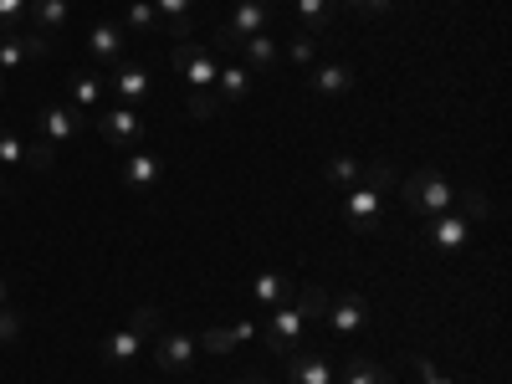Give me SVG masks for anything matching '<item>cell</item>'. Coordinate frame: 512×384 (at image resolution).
I'll return each mask as SVG.
<instances>
[{
	"instance_id": "6da1fadb",
	"label": "cell",
	"mask_w": 512,
	"mask_h": 384,
	"mask_svg": "<svg viewBox=\"0 0 512 384\" xmlns=\"http://www.w3.org/2000/svg\"><path fill=\"white\" fill-rule=\"evenodd\" d=\"M154 333H164V308L139 303L134 313H128V323H123V328H113V333L103 338V344H98V354H103V364H134Z\"/></svg>"
},
{
	"instance_id": "7a4b0ae2",
	"label": "cell",
	"mask_w": 512,
	"mask_h": 384,
	"mask_svg": "<svg viewBox=\"0 0 512 384\" xmlns=\"http://www.w3.org/2000/svg\"><path fill=\"white\" fill-rule=\"evenodd\" d=\"M308 323H313V313H308L303 303H292V308L282 303V308H267L262 318H256V338H262V349H267L272 359H287V354L303 349Z\"/></svg>"
},
{
	"instance_id": "3957f363",
	"label": "cell",
	"mask_w": 512,
	"mask_h": 384,
	"mask_svg": "<svg viewBox=\"0 0 512 384\" xmlns=\"http://www.w3.org/2000/svg\"><path fill=\"white\" fill-rule=\"evenodd\" d=\"M400 205L410 210V216H446V210L456 205V190L446 185V175L436 164H425L420 175H410L400 185Z\"/></svg>"
},
{
	"instance_id": "277c9868",
	"label": "cell",
	"mask_w": 512,
	"mask_h": 384,
	"mask_svg": "<svg viewBox=\"0 0 512 384\" xmlns=\"http://www.w3.org/2000/svg\"><path fill=\"white\" fill-rule=\"evenodd\" d=\"M175 67H180V77L190 82V93H216V72H221V62H216V52L205 47V36L195 41H175Z\"/></svg>"
},
{
	"instance_id": "5b68a950",
	"label": "cell",
	"mask_w": 512,
	"mask_h": 384,
	"mask_svg": "<svg viewBox=\"0 0 512 384\" xmlns=\"http://www.w3.org/2000/svg\"><path fill=\"white\" fill-rule=\"evenodd\" d=\"M272 26H277L272 0H236V11H231V21L221 31L231 36V47H241V41H251V36H267Z\"/></svg>"
},
{
	"instance_id": "8992f818",
	"label": "cell",
	"mask_w": 512,
	"mask_h": 384,
	"mask_svg": "<svg viewBox=\"0 0 512 384\" xmlns=\"http://www.w3.org/2000/svg\"><path fill=\"white\" fill-rule=\"evenodd\" d=\"M98 134L113 144V149H139L144 144V113L139 108H98Z\"/></svg>"
},
{
	"instance_id": "52a82bcc",
	"label": "cell",
	"mask_w": 512,
	"mask_h": 384,
	"mask_svg": "<svg viewBox=\"0 0 512 384\" xmlns=\"http://www.w3.org/2000/svg\"><path fill=\"white\" fill-rule=\"evenodd\" d=\"M195 354H200V338H195V333H180V328L159 333V344H154V364H159L164 374H185V369L195 364Z\"/></svg>"
},
{
	"instance_id": "ba28073f",
	"label": "cell",
	"mask_w": 512,
	"mask_h": 384,
	"mask_svg": "<svg viewBox=\"0 0 512 384\" xmlns=\"http://www.w3.org/2000/svg\"><path fill=\"white\" fill-rule=\"evenodd\" d=\"M472 226H477V216H466V210H446V216H431V226H425V241H431L436 251H461L466 246V236H472Z\"/></svg>"
},
{
	"instance_id": "9c48e42d",
	"label": "cell",
	"mask_w": 512,
	"mask_h": 384,
	"mask_svg": "<svg viewBox=\"0 0 512 384\" xmlns=\"http://www.w3.org/2000/svg\"><path fill=\"white\" fill-rule=\"evenodd\" d=\"M82 123H88V113H77V108H62V103H47V108H36V128H41V139H52L57 149L72 144L82 134Z\"/></svg>"
},
{
	"instance_id": "30bf717a",
	"label": "cell",
	"mask_w": 512,
	"mask_h": 384,
	"mask_svg": "<svg viewBox=\"0 0 512 384\" xmlns=\"http://www.w3.org/2000/svg\"><path fill=\"white\" fill-rule=\"evenodd\" d=\"M379 205H384V190H374L364 180L344 190V216L354 231H379Z\"/></svg>"
},
{
	"instance_id": "8fae6325",
	"label": "cell",
	"mask_w": 512,
	"mask_h": 384,
	"mask_svg": "<svg viewBox=\"0 0 512 384\" xmlns=\"http://www.w3.org/2000/svg\"><path fill=\"white\" fill-rule=\"evenodd\" d=\"M41 57H52V41H47V36H31V31L0 36V72H16V67L41 62Z\"/></svg>"
},
{
	"instance_id": "7c38bea8",
	"label": "cell",
	"mask_w": 512,
	"mask_h": 384,
	"mask_svg": "<svg viewBox=\"0 0 512 384\" xmlns=\"http://www.w3.org/2000/svg\"><path fill=\"white\" fill-rule=\"evenodd\" d=\"M251 88H256V72H251L246 62H226V67L216 72V98H221V113L241 108V103L251 98Z\"/></svg>"
},
{
	"instance_id": "4fadbf2b",
	"label": "cell",
	"mask_w": 512,
	"mask_h": 384,
	"mask_svg": "<svg viewBox=\"0 0 512 384\" xmlns=\"http://www.w3.org/2000/svg\"><path fill=\"white\" fill-rule=\"evenodd\" d=\"M103 93H108V72H98V67H82V72L67 77V98H72L77 113H98Z\"/></svg>"
},
{
	"instance_id": "5bb4252c",
	"label": "cell",
	"mask_w": 512,
	"mask_h": 384,
	"mask_svg": "<svg viewBox=\"0 0 512 384\" xmlns=\"http://www.w3.org/2000/svg\"><path fill=\"white\" fill-rule=\"evenodd\" d=\"M108 82H113V98H118L123 108H144V98H149V67L118 62V67L108 72Z\"/></svg>"
},
{
	"instance_id": "9a60e30c",
	"label": "cell",
	"mask_w": 512,
	"mask_h": 384,
	"mask_svg": "<svg viewBox=\"0 0 512 384\" xmlns=\"http://www.w3.org/2000/svg\"><path fill=\"white\" fill-rule=\"evenodd\" d=\"M323 318H328V328H333L338 338H349V333H364V328H369V303H364L359 292H344L338 303H328Z\"/></svg>"
},
{
	"instance_id": "2e32d148",
	"label": "cell",
	"mask_w": 512,
	"mask_h": 384,
	"mask_svg": "<svg viewBox=\"0 0 512 384\" xmlns=\"http://www.w3.org/2000/svg\"><path fill=\"white\" fill-rule=\"evenodd\" d=\"M159 175H164V159H159V154H149V149H128V159H123V190L144 195V190L159 185Z\"/></svg>"
},
{
	"instance_id": "e0dca14e",
	"label": "cell",
	"mask_w": 512,
	"mask_h": 384,
	"mask_svg": "<svg viewBox=\"0 0 512 384\" xmlns=\"http://www.w3.org/2000/svg\"><path fill=\"white\" fill-rule=\"evenodd\" d=\"M88 57H93L98 72H113V67L123 62V31H118L113 21H98V26L88 31Z\"/></svg>"
},
{
	"instance_id": "ac0fdd59",
	"label": "cell",
	"mask_w": 512,
	"mask_h": 384,
	"mask_svg": "<svg viewBox=\"0 0 512 384\" xmlns=\"http://www.w3.org/2000/svg\"><path fill=\"white\" fill-rule=\"evenodd\" d=\"M287 379H292V384H338V369H333L328 354L297 349V354H287Z\"/></svg>"
},
{
	"instance_id": "d6986e66",
	"label": "cell",
	"mask_w": 512,
	"mask_h": 384,
	"mask_svg": "<svg viewBox=\"0 0 512 384\" xmlns=\"http://www.w3.org/2000/svg\"><path fill=\"white\" fill-rule=\"evenodd\" d=\"M26 26L36 31V36H57V31H67L72 26V6L67 0H31V16H26Z\"/></svg>"
},
{
	"instance_id": "ffe728a7",
	"label": "cell",
	"mask_w": 512,
	"mask_h": 384,
	"mask_svg": "<svg viewBox=\"0 0 512 384\" xmlns=\"http://www.w3.org/2000/svg\"><path fill=\"white\" fill-rule=\"evenodd\" d=\"M338 21V0H297V31L303 36H328Z\"/></svg>"
},
{
	"instance_id": "44dd1931",
	"label": "cell",
	"mask_w": 512,
	"mask_h": 384,
	"mask_svg": "<svg viewBox=\"0 0 512 384\" xmlns=\"http://www.w3.org/2000/svg\"><path fill=\"white\" fill-rule=\"evenodd\" d=\"M354 72L349 67H338V62H323V67H313L308 72V88L313 93H323V98H344V93H354Z\"/></svg>"
},
{
	"instance_id": "7402d4cb",
	"label": "cell",
	"mask_w": 512,
	"mask_h": 384,
	"mask_svg": "<svg viewBox=\"0 0 512 384\" xmlns=\"http://www.w3.org/2000/svg\"><path fill=\"white\" fill-rule=\"evenodd\" d=\"M251 297H256V308H282L287 303V297H292V277L287 272H262V277H256L251 282Z\"/></svg>"
},
{
	"instance_id": "603a6c76",
	"label": "cell",
	"mask_w": 512,
	"mask_h": 384,
	"mask_svg": "<svg viewBox=\"0 0 512 384\" xmlns=\"http://www.w3.org/2000/svg\"><path fill=\"white\" fill-rule=\"evenodd\" d=\"M149 6L159 11V26L175 36V41H190L195 31H190V6L195 0H149Z\"/></svg>"
},
{
	"instance_id": "cb8c5ba5",
	"label": "cell",
	"mask_w": 512,
	"mask_h": 384,
	"mask_svg": "<svg viewBox=\"0 0 512 384\" xmlns=\"http://www.w3.org/2000/svg\"><path fill=\"white\" fill-rule=\"evenodd\" d=\"M338 384H400V379L379 369L374 359H338Z\"/></svg>"
},
{
	"instance_id": "d4e9b609",
	"label": "cell",
	"mask_w": 512,
	"mask_h": 384,
	"mask_svg": "<svg viewBox=\"0 0 512 384\" xmlns=\"http://www.w3.org/2000/svg\"><path fill=\"white\" fill-rule=\"evenodd\" d=\"M241 62H246L251 72H272V67H277V41H272V36L241 41Z\"/></svg>"
},
{
	"instance_id": "484cf974",
	"label": "cell",
	"mask_w": 512,
	"mask_h": 384,
	"mask_svg": "<svg viewBox=\"0 0 512 384\" xmlns=\"http://www.w3.org/2000/svg\"><path fill=\"white\" fill-rule=\"evenodd\" d=\"M323 175H328V185L349 190V185H359V180H364V164H359V154H333Z\"/></svg>"
},
{
	"instance_id": "4316f807",
	"label": "cell",
	"mask_w": 512,
	"mask_h": 384,
	"mask_svg": "<svg viewBox=\"0 0 512 384\" xmlns=\"http://www.w3.org/2000/svg\"><path fill=\"white\" fill-rule=\"evenodd\" d=\"M31 16V0H0V36H21Z\"/></svg>"
},
{
	"instance_id": "83f0119b",
	"label": "cell",
	"mask_w": 512,
	"mask_h": 384,
	"mask_svg": "<svg viewBox=\"0 0 512 384\" xmlns=\"http://www.w3.org/2000/svg\"><path fill=\"white\" fill-rule=\"evenodd\" d=\"M128 26H134L139 36H154V31H164V26H159V11L149 6V0H134V6H128Z\"/></svg>"
},
{
	"instance_id": "f1b7e54d",
	"label": "cell",
	"mask_w": 512,
	"mask_h": 384,
	"mask_svg": "<svg viewBox=\"0 0 512 384\" xmlns=\"http://www.w3.org/2000/svg\"><path fill=\"white\" fill-rule=\"evenodd\" d=\"M0 164H26V139L0 123Z\"/></svg>"
},
{
	"instance_id": "f546056e",
	"label": "cell",
	"mask_w": 512,
	"mask_h": 384,
	"mask_svg": "<svg viewBox=\"0 0 512 384\" xmlns=\"http://www.w3.org/2000/svg\"><path fill=\"white\" fill-rule=\"evenodd\" d=\"M231 349H236L231 328H205L200 333V354H231Z\"/></svg>"
},
{
	"instance_id": "4dcf8cb0",
	"label": "cell",
	"mask_w": 512,
	"mask_h": 384,
	"mask_svg": "<svg viewBox=\"0 0 512 384\" xmlns=\"http://www.w3.org/2000/svg\"><path fill=\"white\" fill-rule=\"evenodd\" d=\"M364 185H374V190H384V195H390V190H395V169L384 164V159L364 164Z\"/></svg>"
},
{
	"instance_id": "1f68e13d",
	"label": "cell",
	"mask_w": 512,
	"mask_h": 384,
	"mask_svg": "<svg viewBox=\"0 0 512 384\" xmlns=\"http://www.w3.org/2000/svg\"><path fill=\"white\" fill-rule=\"evenodd\" d=\"M456 210H466V216H477V221H482L487 210H492V200H487L482 190H461V195H456Z\"/></svg>"
},
{
	"instance_id": "d6a6232c",
	"label": "cell",
	"mask_w": 512,
	"mask_h": 384,
	"mask_svg": "<svg viewBox=\"0 0 512 384\" xmlns=\"http://www.w3.org/2000/svg\"><path fill=\"white\" fill-rule=\"evenodd\" d=\"M52 159H57V144H52V139H36V144H26V164H36V169H52Z\"/></svg>"
},
{
	"instance_id": "836d02e7",
	"label": "cell",
	"mask_w": 512,
	"mask_h": 384,
	"mask_svg": "<svg viewBox=\"0 0 512 384\" xmlns=\"http://www.w3.org/2000/svg\"><path fill=\"white\" fill-rule=\"evenodd\" d=\"M190 118H221V98L216 93H190Z\"/></svg>"
},
{
	"instance_id": "e575fe53",
	"label": "cell",
	"mask_w": 512,
	"mask_h": 384,
	"mask_svg": "<svg viewBox=\"0 0 512 384\" xmlns=\"http://www.w3.org/2000/svg\"><path fill=\"white\" fill-rule=\"evenodd\" d=\"M313 47H318V41L297 31V36H292V47H287V57H292L297 67H313Z\"/></svg>"
},
{
	"instance_id": "d590c367",
	"label": "cell",
	"mask_w": 512,
	"mask_h": 384,
	"mask_svg": "<svg viewBox=\"0 0 512 384\" xmlns=\"http://www.w3.org/2000/svg\"><path fill=\"white\" fill-rule=\"evenodd\" d=\"M410 369H415V379H420V384H451V379H446L431 359H425V354H415V359H410Z\"/></svg>"
},
{
	"instance_id": "8d00e7d4",
	"label": "cell",
	"mask_w": 512,
	"mask_h": 384,
	"mask_svg": "<svg viewBox=\"0 0 512 384\" xmlns=\"http://www.w3.org/2000/svg\"><path fill=\"white\" fill-rule=\"evenodd\" d=\"M338 6H349L359 16H384V11H390V0H338Z\"/></svg>"
},
{
	"instance_id": "74e56055",
	"label": "cell",
	"mask_w": 512,
	"mask_h": 384,
	"mask_svg": "<svg viewBox=\"0 0 512 384\" xmlns=\"http://www.w3.org/2000/svg\"><path fill=\"white\" fill-rule=\"evenodd\" d=\"M21 333V318L6 308V303H0V344H11V338Z\"/></svg>"
},
{
	"instance_id": "f35d334b",
	"label": "cell",
	"mask_w": 512,
	"mask_h": 384,
	"mask_svg": "<svg viewBox=\"0 0 512 384\" xmlns=\"http://www.w3.org/2000/svg\"><path fill=\"white\" fill-rule=\"evenodd\" d=\"M231 338H236V344H251V338H256V323L246 318V323H231Z\"/></svg>"
},
{
	"instance_id": "ab89813d",
	"label": "cell",
	"mask_w": 512,
	"mask_h": 384,
	"mask_svg": "<svg viewBox=\"0 0 512 384\" xmlns=\"http://www.w3.org/2000/svg\"><path fill=\"white\" fill-rule=\"evenodd\" d=\"M236 384H267V379H262V374H241Z\"/></svg>"
},
{
	"instance_id": "60d3db41",
	"label": "cell",
	"mask_w": 512,
	"mask_h": 384,
	"mask_svg": "<svg viewBox=\"0 0 512 384\" xmlns=\"http://www.w3.org/2000/svg\"><path fill=\"white\" fill-rule=\"evenodd\" d=\"M0 103H6V72H0Z\"/></svg>"
},
{
	"instance_id": "b9f144b4",
	"label": "cell",
	"mask_w": 512,
	"mask_h": 384,
	"mask_svg": "<svg viewBox=\"0 0 512 384\" xmlns=\"http://www.w3.org/2000/svg\"><path fill=\"white\" fill-rule=\"evenodd\" d=\"M0 303H6V277H0Z\"/></svg>"
},
{
	"instance_id": "7bdbcfd3",
	"label": "cell",
	"mask_w": 512,
	"mask_h": 384,
	"mask_svg": "<svg viewBox=\"0 0 512 384\" xmlns=\"http://www.w3.org/2000/svg\"><path fill=\"white\" fill-rule=\"evenodd\" d=\"M0 200H6V175H0Z\"/></svg>"
}]
</instances>
